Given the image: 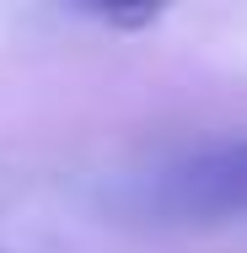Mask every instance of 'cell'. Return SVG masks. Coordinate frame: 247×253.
Wrapping results in <instances>:
<instances>
[{
    "label": "cell",
    "instance_id": "1",
    "mask_svg": "<svg viewBox=\"0 0 247 253\" xmlns=\"http://www.w3.org/2000/svg\"><path fill=\"white\" fill-rule=\"evenodd\" d=\"M118 210L156 226H220L247 215V140H210L124 178Z\"/></svg>",
    "mask_w": 247,
    "mask_h": 253
},
{
    "label": "cell",
    "instance_id": "2",
    "mask_svg": "<svg viewBox=\"0 0 247 253\" xmlns=\"http://www.w3.org/2000/svg\"><path fill=\"white\" fill-rule=\"evenodd\" d=\"M97 22H107V27H145V22H156L161 11L156 5H145V11H92Z\"/></svg>",
    "mask_w": 247,
    "mask_h": 253
}]
</instances>
